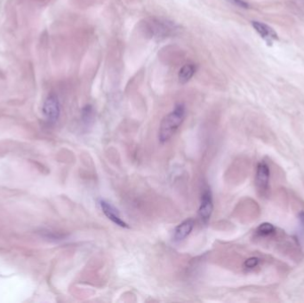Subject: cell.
I'll return each mask as SVG.
<instances>
[{
  "instance_id": "52a82bcc",
  "label": "cell",
  "mask_w": 304,
  "mask_h": 303,
  "mask_svg": "<svg viewBox=\"0 0 304 303\" xmlns=\"http://www.w3.org/2000/svg\"><path fill=\"white\" fill-rule=\"evenodd\" d=\"M193 228H194V221L192 219H188L184 222H182L176 227V230L174 231V239L177 242L182 241L190 234Z\"/></svg>"
},
{
  "instance_id": "8fae6325",
  "label": "cell",
  "mask_w": 304,
  "mask_h": 303,
  "mask_svg": "<svg viewBox=\"0 0 304 303\" xmlns=\"http://www.w3.org/2000/svg\"><path fill=\"white\" fill-rule=\"evenodd\" d=\"M262 259L260 257L252 256L244 260V268L246 270H254L261 265Z\"/></svg>"
},
{
  "instance_id": "5bb4252c",
  "label": "cell",
  "mask_w": 304,
  "mask_h": 303,
  "mask_svg": "<svg viewBox=\"0 0 304 303\" xmlns=\"http://www.w3.org/2000/svg\"><path fill=\"white\" fill-rule=\"evenodd\" d=\"M29 1L33 3V4H37V5H42L43 6V5L49 4L52 0H29Z\"/></svg>"
},
{
  "instance_id": "277c9868",
  "label": "cell",
  "mask_w": 304,
  "mask_h": 303,
  "mask_svg": "<svg viewBox=\"0 0 304 303\" xmlns=\"http://www.w3.org/2000/svg\"><path fill=\"white\" fill-rule=\"evenodd\" d=\"M214 204H213V196L209 188L206 189L201 196V204L198 209V215L202 222L206 223L210 220L211 215L213 214Z\"/></svg>"
},
{
  "instance_id": "ba28073f",
  "label": "cell",
  "mask_w": 304,
  "mask_h": 303,
  "mask_svg": "<svg viewBox=\"0 0 304 303\" xmlns=\"http://www.w3.org/2000/svg\"><path fill=\"white\" fill-rule=\"evenodd\" d=\"M277 230L278 229L273 224L269 223V222H264V223H261V225H259L256 228V230L254 231V234H255L256 239H261V240H267L274 234Z\"/></svg>"
},
{
  "instance_id": "8992f818",
  "label": "cell",
  "mask_w": 304,
  "mask_h": 303,
  "mask_svg": "<svg viewBox=\"0 0 304 303\" xmlns=\"http://www.w3.org/2000/svg\"><path fill=\"white\" fill-rule=\"evenodd\" d=\"M252 25H253V29L256 30L258 34L261 36V39L265 40L266 43L268 45H272L274 41L279 39L278 34L275 32V30L265 23L260 22H252Z\"/></svg>"
},
{
  "instance_id": "9c48e42d",
  "label": "cell",
  "mask_w": 304,
  "mask_h": 303,
  "mask_svg": "<svg viewBox=\"0 0 304 303\" xmlns=\"http://www.w3.org/2000/svg\"><path fill=\"white\" fill-rule=\"evenodd\" d=\"M196 72V67L194 64L188 63L182 67L178 74V78L181 84H186L192 78L194 74Z\"/></svg>"
},
{
  "instance_id": "3957f363",
  "label": "cell",
  "mask_w": 304,
  "mask_h": 303,
  "mask_svg": "<svg viewBox=\"0 0 304 303\" xmlns=\"http://www.w3.org/2000/svg\"><path fill=\"white\" fill-rule=\"evenodd\" d=\"M42 113L49 124H55L61 114L60 101L55 93L47 95L42 106Z\"/></svg>"
},
{
  "instance_id": "5b68a950",
  "label": "cell",
  "mask_w": 304,
  "mask_h": 303,
  "mask_svg": "<svg viewBox=\"0 0 304 303\" xmlns=\"http://www.w3.org/2000/svg\"><path fill=\"white\" fill-rule=\"evenodd\" d=\"M99 205L101 206V209L103 210V214L105 216L111 220L113 223H115L118 226L121 228H128V225L121 219L120 213L113 205L106 200L101 199L99 201Z\"/></svg>"
},
{
  "instance_id": "7a4b0ae2",
  "label": "cell",
  "mask_w": 304,
  "mask_h": 303,
  "mask_svg": "<svg viewBox=\"0 0 304 303\" xmlns=\"http://www.w3.org/2000/svg\"><path fill=\"white\" fill-rule=\"evenodd\" d=\"M270 169L268 163L261 160L258 163L255 173V187L261 197L269 196L270 193Z\"/></svg>"
},
{
  "instance_id": "4fadbf2b",
  "label": "cell",
  "mask_w": 304,
  "mask_h": 303,
  "mask_svg": "<svg viewBox=\"0 0 304 303\" xmlns=\"http://www.w3.org/2000/svg\"><path fill=\"white\" fill-rule=\"evenodd\" d=\"M230 1L242 8H248L249 7V4L246 2H244V0H230Z\"/></svg>"
},
{
  "instance_id": "30bf717a",
  "label": "cell",
  "mask_w": 304,
  "mask_h": 303,
  "mask_svg": "<svg viewBox=\"0 0 304 303\" xmlns=\"http://www.w3.org/2000/svg\"><path fill=\"white\" fill-rule=\"evenodd\" d=\"M94 108L91 105H86L82 109L81 119L82 121L86 124H90L91 122L94 120Z\"/></svg>"
},
{
  "instance_id": "7c38bea8",
  "label": "cell",
  "mask_w": 304,
  "mask_h": 303,
  "mask_svg": "<svg viewBox=\"0 0 304 303\" xmlns=\"http://www.w3.org/2000/svg\"><path fill=\"white\" fill-rule=\"evenodd\" d=\"M298 220H299V236L304 237V211H301L298 214Z\"/></svg>"
},
{
  "instance_id": "6da1fadb",
  "label": "cell",
  "mask_w": 304,
  "mask_h": 303,
  "mask_svg": "<svg viewBox=\"0 0 304 303\" xmlns=\"http://www.w3.org/2000/svg\"><path fill=\"white\" fill-rule=\"evenodd\" d=\"M186 115V109L183 104H177L169 114L164 118L159 126V139L161 143H165L171 139L176 131L182 124Z\"/></svg>"
}]
</instances>
